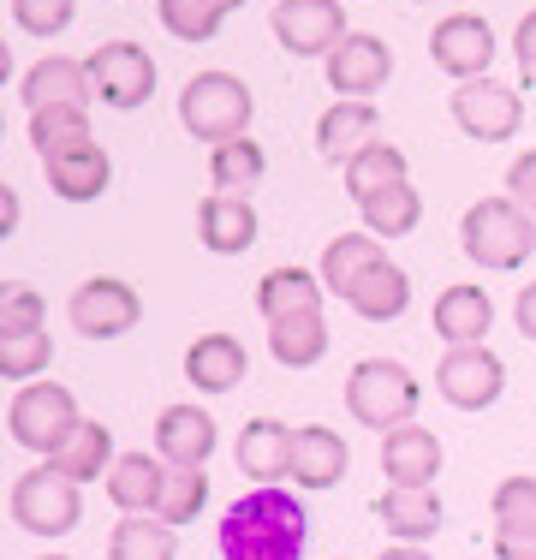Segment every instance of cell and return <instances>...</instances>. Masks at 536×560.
I'll use <instances>...</instances> for the list:
<instances>
[{
    "mask_svg": "<svg viewBox=\"0 0 536 560\" xmlns=\"http://www.w3.org/2000/svg\"><path fill=\"white\" fill-rule=\"evenodd\" d=\"M12 518H19L31 537H66V530H78V518H84V495H78L72 477H60L43 459L36 471H24L19 483H12Z\"/></svg>",
    "mask_w": 536,
    "mask_h": 560,
    "instance_id": "obj_6",
    "label": "cell"
},
{
    "mask_svg": "<svg viewBox=\"0 0 536 560\" xmlns=\"http://www.w3.org/2000/svg\"><path fill=\"white\" fill-rule=\"evenodd\" d=\"M250 114H257V96H250V84L233 72H197L191 84L179 90V126L191 131V138H203L209 150L245 138Z\"/></svg>",
    "mask_w": 536,
    "mask_h": 560,
    "instance_id": "obj_4",
    "label": "cell"
},
{
    "mask_svg": "<svg viewBox=\"0 0 536 560\" xmlns=\"http://www.w3.org/2000/svg\"><path fill=\"white\" fill-rule=\"evenodd\" d=\"M203 506H209V471H203V465H167V483H161L155 518H167V525L179 530V525H191Z\"/></svg>",
    "mask_w": 536,
    "mask_h": 560,
    "instance_id": "obj_35",
    "label": "cell"
},
{
    "mask_svg": "<svg viewBox=\"0 0 536 560\" xmlns=\"http://www.w3.org/2000/svg\"><path fill=\"white\" fill-rule=\"evenodd\" d=\"M114 459H119V453H114V430H107V423H78V435H72V442H66L60 453H54V471H60V477H72V483H90V477H107V471H114Z\"/></svg>",
    "mask_w": 536,
    "mask_h": 560,
    "instance_id": "obj_30",
    "label": "cell"
},
{
    "mask_svg": "<svg viewBox=\"0 0 536 560\" xmlns=\"http://www.w3.org/2000/svg\"><path fill=\"white\" fill-rule=\"evenodd\" d=\"M209 453H214V418L203 406H167L155 418V459L209 465Z\"/></svg>",
    "mask_w": 536,
    "mask_h": 560,
    "instance_id": "obj_22",
    "label": "cell"
},
{
    "mask_svg": "<svg viewBox=\"0 0 536 560\" xmlns=\"http://www.w3.org/2000/svg\"><path fill=\"white\" fill-rule=\"evenodd\" d=\"M506 197H513L518 209H531V215H536V150L518 155V162L506 167Z\"/></svg>",
    "mask_w": 536,
    "mask_h": 560,
    "instance_id": "obj_43",
    "label": "cell"
},
{
    "mask_svg": "<svg viewBox=\"0 0 536 560\" xmlns=\"http://www.w3.org/2000/svg\"><path fill=\"white\" fill-rule=\"evenodd\" d=\"M375 262H387L382 257V238H375V233H340V238H328L316 275H322V287H328V292H340V299H346V292H352Z\"/></svg>",
    "mask_w": 536,
    "mask_h": 560,
    "instance_id": "obj_28",
    "label": "cell"
},
{
    "mask_svg": "<svg viewBox=\"0 0 536 560\" xmlns=\"http://www.w3.org/2000/svg\"><path fill=\"white\" fill-rule=\"evenodd\" d=\"M358 215H364V233H375V238H406V233H418V221H423V197L411 179H399V185H387V191L364 197Z\"/></svg>",
    "mask_w": 536,
    "mask_h": 560,
    "instance_id": "obj_29",
    "label": "cell"
},
{
    "mask_svg": "<svg viewBox=\"0 0 536 560\" xmlns=\"http://www.w3.org/2000/svg\"><path fill=\"white\" fill-rule=\"evenodd\" d=\"M43 560H66V555H43Z\"/></svg>",
    "mask_w": 536,
    "mask_h": 560,
    "instance_id": "obj_49",
    "label": "cell"
},
{
    "mask_svg": "<svg viewBox=\"0 0 536 560\" xmlns=\"http://www.w3.org/2000/svg\"><path fill=\"white\" fill-rule=\"evenodd\" d=\"M161 31L179 36V43H214V31L226 24V0H155Z\"/></svg>",
    "mask_w": 536,
    "mask_h": 560,
    "instance_id": "obj_36",
    "label": "cell"
},
{
    "mask_svg": "<svg viewBox=\"0 0 536 560\" xmlns=\"http://www.w3.org/2000/svg\"><path fill=\"white\" fill-rule=\"evenodd\" d=\"M370 143H382V114H375V102H334V108L316 119V155L334 167L358 162Z\"/></svg>",
    "mask_w": 536,
    "mask_h": 560,
    "instance_id": "obj_14",
    "label": "cell"
},
{
    "mask_svg": "<svg viewBox=\"0 0 536 560\" xmlns=\"http://www.w3.org/2000/svg\"><path fill=\"white\" fill-rule=\"evenodd\" d=\"M346 304H352L364 323H394V316L411 311V275L399 269V262H375V269L346 292Z\"/></svg>",
    "mask_w": 536,
    "mask_h": 560,
    "instance_id": "obj_27",
    "label": "cell"
},
{
    "mask_svg": "<svg viewBox=\"0 0 536 560\" xmlns=\"http://www.w3.org/2000/svg\"><path fill=\"white\" fill-rule=\"evenodd\" d=\"M161 483H167V459H150V453H119L114 471H107V501L119 513H155Z\"/></svg>",
    "mask_w": 536,
    "mask_h": 560,
    "instance_id": "obj_26",
    "label": "cell"
},
{
    "mask_svg": "<svg viewBox=\"0 0 536 560\" xmlns=\"http://www.w3.org/2000/svg\"><path fill=\"white\" fill-rule=\"evenodd\" d=\"M322 275L311 269H268L257 287V311L268 323H287V316H322Z\"/></svg>",
    "mask_w": 536,
    "mask_h": 560,
    "instance_id": "obj_25",
    "label": "cell"
},
{
    "mask_svg": "<svg viewBox=\"0 0 536 560\" xmlns=\"http://www.w3.org/2000/svg\"><path fill=\"white\" fill-rule=\"evenodd\" d=\"M494 530H536V477H506L494 483Z\"/></svg>",
    "mask_w": 536,
    "mask_h": 560,
    "instance_id": "obj_39",
    "label": "cell"
},
{
    "mask_svg": "<svg viewBox=\"0 0 536 560\" xmlns=\"http://www.w3.org/2000/svg\"><path fill=\"white\" fill-rule=\"evenodd\" d=\"M518 119H525V102H518V90L494 84V78H471V84L453 90V126H459L465 138H477V143L513 138Z\"/></svg>",
    "mask_w": 536,
    "mask_h": 560,
    "instance_id": "obj_12",
    "label": "cell"
},
{
    "mask_svg": "<svg viewBox=\"0 0 536 560\" xmlns=\"http://www.w3.org/2000/svg\"><path fill=\"white\" fill-rule=\"evenodd\" d=\"M459 245L477 269L513 275V269H525L536 250V215L518 209L513 197H477L459 221Z\"/></svg>",
    "mask_w": 536,
    "mask_h": 560,
    "instance_id": "obj_2",
    "label": "cell"
},
{
    "mask_svg": "<svg viewBox=\"0 0 536 560\" xmlns=\"http://www.w3.org/2000/svg\"><path fill=\"white\" fill-rule=\"evenodd\" d=\"M78 423H84L78 418V399H72V388H60V382H24V388L12 394V406H7L12 442L43 453V459H54V453L72 442Z\"/></svg>",
    "mask_w": 536,
    "mask_h": 560,
    "instance_id": "obj_5",
    "label": "cell"
},
{
    "mask_svg": "<svg viewBox=\"0 0 536 560\" xmlns=\"http://www.w3.org/2000/svg\"><path fill=\"white\" fill-rule=\"evenodd\" d=\"M72 143H90V108H36L31 114V150L43 155H60Z\"/></svg>",
    "mask_w": 536,
    "mask_h": 560,
    "instance_id": "obj_37",
    "label": "cell"
},
{
    "mask_svg": "<svg viewBox=\"0 0 536 560\" xmlns=\"http://www.w3.org/2000/svg\"><path fill=\"white\" fill-rule=\"evenodd\" d=\"M268 31H275V43L287 48L292 60H328L334 48L352 36L340 0H275Z\"/></svg>",
    "mask_w": 536,
    "mask_h": 560,
    "instance_id": "obj_8",
    "label": "cell"
},
{
    "mask_svg": "<svg viewBox=\"0 0 536 560\" xmlns=\"http://www.w3.org/2000/svg\"><path fill=\"white\" fill-rule=\"evenodd\" d=\"M78 0H12V24L24 36H60L72 24Z\"/></svg>",
    "mask_w": 536,
    "mask_h": 560,
    "instance_id": "obj_40",
    "label": "cell"
},
{
    "mask_svg": "<svg viewBox=\"0 0 536 560\" xmlns=\"http://www.w3.org/2000/svg\"><path fill=\"white\" fill-rule=\"evenodd\" d=\"M322 66H328V90H340V102H370L387 84V72H394V55H387L382 36L352 31Z\"/></svg>",
    "mask_w": 536,
    "mask_h": 560,
    "instance_id": "obj_13",
    "label": "cell"
},
{
    "mask_svg": "<svg viewBox=\"0 0 536 560\" xmlns=\"http://www.w3.org/2000/svg\"><path fill=\"white\" fill-rule=\"evenodd\" d=\"M238 471L257 489H275L280 477H292V430L280 418H250L238 430Z\"/></svg>",
    "mask_w": 536,
    "mask_h": 560,
    "instance_id": "obj_20",
    "label": "cell"
},
{
    "mask_svg": "<svg viewBox=\"0 0 536 560\" xmlns=\"http://www.w3.org/2000/svg\"><path fill=\"white\" fill-rule=\"evenodd\" d=\"M382 471H387V483H399V489H435V471H441L435 430L406 423V430L382 435Z\"/></svg>",
    "mask_w": 536,
    "mask_h": 560,
    "instance_id": "obj_19",
    "label": "cell"
},
{
    "mask_svg": "<svg viewBox=\"0 0 536 560\" xmlns=\"http://www.w3.org/2000/svg\"><path fill=\"white\" fill-rule=\"evenodd\" d=\"M429 60H435L447 78H459V84L489 78V60H494L489 19H482V12H447V19L429 31Z\"/></svg>",
    "mask_w": 536,
    "mask_h": 560,
    "instance_id": "obj_11",
    "label": "cell"
},
{
    "mask_svg": "<svg viewBox=\"0 0 536 560\" xmlns=\"http://www.w3.org/2000/svg\"><path fill=\"white\" fill-rule=\"evenodd\" d=\"M263 173H268V155L257 138H233L209 150V185L226 197H250V185H263Z\"/></svg>",
    "mask_w": 536,
    "mask_h": 560,
    "instance_id": "obj_31",
    "label": "cell"
},
{
    "mask_svg": "<svg viewBox=\"0 0 536 560\" xmlns=\"http://www.w3.org/2000/svg\"><path fill=\"white\" fill-rule=\"evenodd\" d=\"M494 560H536V530H494Z\"/></svg>",
    "mask_w": 536,
    "mask_h": 560,
    "instance_id": "obj_44",
    "label": "cell"
},
{
    "mask_svg": "<svg viewBox=\"0 0 536 560\" xmlns=\"http://www.w3.org/2000/svg\"><path fill=\"white\" fill-rule=\"evenodd\" d=\"M418 406H423L418 376H411L406 364H394V358H358L352 376H346V411H352L364 430L394 435L418 418Z\"/></svg>",
    "mask_w": 536,
    "mask_h": 560,
    "instance_id": "obj_3",
    "label": "cell"
},
{
    "mask_svg": "<svg viewBox=\"0 0 536 560\" xmlns=\"http://www.w3.org/2000/svg\"><path fill=\"white\" fill-rule=\"evenodd\" d=\"M513 60H518V78H525V90H536V7L518 19L513 31Z\"/></svg>",
    "mask_w": 536,
    "mask_h": 560,
    "instance_id": "obj_42",
    "label": "cell"
},
{
    "mask_svg": "<svg viewBox=\"0 0 536 560\" xmlns=\"http://www.w3.org/2000/svg\"><path fill=\"white\" fill-rule=\"evenodd\" d=\"M19 215H24L19 191H7V197H0V233H19Z\"/></svg>",
    "mask_w": 536,
    "mask_h": 560,
    "instance_id": "obj_46",
    "label": "cell"
},
{
    "mask_svg": "<svg viewBox=\"0 0 536 560\" xmlns=\"http://www.w3.org/2000/svg\"><path fill=\"white\" fill-rule=\"evenodd\" d=\"M19 96H24V108H90V72H84V60H66V55H48V60H36L31 72H24V84H19Z\"/></svg>",
    "mask_w": 536,
    "mask_h": 560,
    "instance_id": "obj_17",
    "label": "cell"
},
{
    "mask_svg": "<svg viewBox=\"0 0 536 560\" xmlns=\"http://www.w3.org/2000/svg\"><path fill=\"white\" fill-rule=\"evenodd\" d=\"M66 316H72V328L84 340H119V335L138 328L143 299H138V287H126L119 275H96V280H84V287L72 292Z\"/></svg>",
    "mask_w": 536,
    "mask_h": 560,
    "instance_id": "obj_10",
    "label": "cell"
},
{
    "mask_svg": "<svg viewBox=\"0 0 536 560\" xmlns=\"http://www.w3.org/2000/svg\"><path fill=\"white\" fill-rule=\"evenodd\" d=\"M185 376H191V388H203V394H226V388H238V382L250 376V358H245V346H238L233 335H197L191 340V352H185Z\"/></svg>",
    "mask_w": 536,
    "mask_h": 560,
    "instance_id": "obj_23",
    "label": "cell"
},
{
    "mask_svg": "<svg viewBox=\"0 0 536 560\" xmlns=\"http://www.w3.org/2000/svg\"><path fill=\"white\" fill-rule=\"evenodd\" d=\"M340 173H346V197L364 203V197H375V191H387V185L406 179V150H394V143L382 138V143H370L358 162H346Z\"/></svg>",
    "mask_w": 536,
    "mask_h": 560,
    "instance_id": "obj_34",
    "label": "cell"
},
{
    "mask_svg": "<svg viewBox=\"0 0 536 560\" xmlns=\"http://www.w3.org/2000/svg\"><path fill=\"white\" fill-rule=\"evenodd\" d=\"M226 7H233V12H238V7H245V0H226Z\"/></svg>",
    "mask_w": 536,
    "mask_h": 560,
    "instance_id": "obj_48",
    "label": "cell"
},
{
    "mask_svg": "<svg viewBox=\"0 0 536 560\" xmlns=\"http://www.w3.org/2000/svg\"><path fill=\"white\" fill-rule=\"evenodd\" d=\"M489 328H494V299L471 280H459L435 299V335L447 346H489Z\"/></svg>",
    "mask_w": 536,
    "mask_h": 560,
    "instance_id": "obj_21",
    "label": "cell"
},
{
    "mask_svg": "<svg viewBox=\"0 0 536 560\" xmlns=\"http://www.w3.org/2000/svg\"><path fill=\"white\" fill-rule=\"evenodd\" d=\"M513 323H518V335H525V340H536V280H525V292H518Z\"/></svg>",
    "mask_w": 536,
    "mask_h": 560,
    "instance_id": "obj_45",
    "label": "cell"
},
{
    "mask_svg": "<svg viewBox=\"0 0 536 560\" xmlns=\"http://www.w3.org/2000/svg\"><path fill=\"white\" fill-rule=\"evenodd\" d=\"M197 238H203V250H214V257H245L257 245V209H250V197H226V191L203 197Z\"/></svg>",
    "mask_w": 536,
    "mask_h": 560,
    "instance_id": "obj_18",
    "label": "cell"
},
{
    "mask_svg": "<svg viewBox=\"0 0 536 560\" xmlns=\"http://www.w3.org/2000/svg\"><path fill=\"white\" fill-rule=\"evenodd\" d=\"M375 518L387 525V537H399V542H423V537H435L441 530V495L435 489H399V483H387L382 495H375Z\"/></svg>",
    "mask_w": 536,
    "mask_h": 560,
    "instance_id": "obj_24",
    "label": "cell"
},
{
    "mask_svg": "<svg viewBox=\"0 0 536 560\" xmlns=\"http://www.w3.org/2000/svg\"><path fill=\"white\" fill-rule=\"evenodd\" d=\"M48 316V299L36 287H12L7 299H0V335H24V328H43Z\"/></svg>",
    "mask_w": 536,
    "mask_h": 560,
    "instance_id": "obj_41",
    "label": "cell"
},
{
    "mask_svg": "<svg viewBox=\"0 0 536 560\" xmlns=\"http://www.w3.org/2000/svg\"><path fill=\"white\" fill-rule=\"evenodd\" d=\"M346 465H352V447L340 442V435L328 430V423H304V430H292V483L299 489H334L346 477Z\"/></svg>",
    "mask_w": 536,
    "mask_h": 560,
    "instance_id": "obj_16",
    "label": "cell"
},
{
    "mask_svg": "<svg viewBox=\"0 0 536 560\" xmlns=\"http://www.w3.org/2000/svg\"><path fill=\"white\" fill-rule=\"evenodd\" d=\"M84 72H90V90H96V102L102 108H114V114H131V108H143V102L155 96V60H150V48H138V43H102L96 55L84 60Z\"/></svg>",
    "mask_w": 536,
    "mask_h": 560,
    "instance_id": "obj_7",
    "label": "cell"
},
{
    "mask_svg": "<svg viewBox=\"0 0 536 560\" xmlns=\"http://www.w3.org/2000/svg\"><path fill=\"white\" fill-rule=\"evenodd\" d=\"M179 542H173V525L167 518H150V513H131L114 525V542H107V560H173Z\"/></svg>",
    "mask_w": 536,
    "mask_h": 560,
    "instance_id": "obj_33",
    "label": "cell"
},
{
    "mask_svg": "<svg viewBox=\"0 0 536 560\" xmlns=\"http://www.w3.org/2000/svg\"><path fill=\"white\" fill-rule=\"evenodd\" d=\"M375 560H429V555L418 549V542H399V549H382Z\"/></svg>",
    "mask_w": 536,
    "mask_h": 560,
    "instance_id": "obj_47",
    "label": "cell"
},
{
    "mask_svg": "<svg viewBox=\"0 0 536 560\" xmlns=\"http://www.w3.org/2000/svg\"><path fill=\"white\" fill-rule=\"evenodd\" d=\"M54 364V340L48 328H24V335H0V370H7V382H36L43 370Z\"/></svg>",
    "mask_w": 536,
    "mask_h": 560,
    "instance_id": "obj_38",
    "label": "cell"
},
{
    "mask_svg": "<svg viewBox=\"0 0 536 560\" xmlns=\"http://www.w3.org/2000/svg\"><path fill=\"white\" fill-rule=\"evenodd\" d=\"M304 542H311V513L287 489H250L221 518L226 560H299Z\"/></svg>",
    "mask_w": 536,
    "mask_h": 560,
    "instance_id": "obj_1",
    "label": "cell"
},
{
    "mask_svg": "<svg viewBox=\"0 0 536 560\" xmlns=\"http://www.w3.org/2000/svg\"><path fill=\"white\" fill-rule=\"evenodd\" d=\"M43 173H48L54 197H66V203H96L107 191V179H114V162H107V150L90 138V143H72V150L48 155Z\"/></svg>",
    "mask_w": 536,
    "mask_h": 560,
    "instance_id": "obj_15",
    "label": "cell"
},
{
    "mask_svg": "<svg viewBox=\"0 0 536 560\" xmlns=\"http://www.w3.org/2000/svg\"><path fill=\"white\" fill-rule=\"evenodd\" d=\"M435 388L459 411H489L506 394V364L494 346H447V358L435 364Z\"/></svg>",
    "mask_w": 536,
    "mask_h": 560,
    "instance_id": "obj_9",
    "label": "cell"
},
{
    "mask_svg": "<svg viewBox=\"0 0 536 560\" xmlns=\"http://www.w3.org/2000/svg\"><path fill=\"white\" fill-rule=\"evenodd\" d=\"M268 352L287 370H311L328 358V323L322 316H287V323H268Z\"/></svg>",
    "mask_w": 536,
    "mask_h": 560,
    "instance_id": "obj_32",
    "label": "cell"
}]
</instances>
